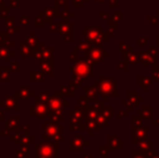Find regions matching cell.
Instances as JSON below:
<instances>
[{"label": "cell", "mask_w": 159, "mask_h": 158, "mask_svg": "<svg viewBox=\"0 0 159 158\" xmlns=\"http://www.w3.org/2000/svg\"><path fill=\"white\" fill-rule=\"evenodd\" d=\"M11 6H17V0H11Z\"/></svg>", "instance_id": "cell-1"}]
</instances>
